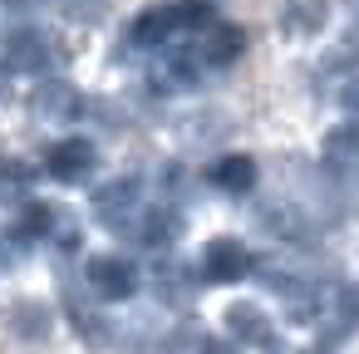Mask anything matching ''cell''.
Wrapping results in <instances>:
<instances>
[{
  "mask_svg": "<svg viewBox=\"0 0 359 354\" xmlns=\"http://www.w3.org/2000/svg\"><path fill=\"white\" fill-rule=\"evenodd\" d=\"M94 217L109 226V231H128L138 222V182L133 177H118V182H104L94 192Z\"/></svg>",
  "mask_w": 359,
  "mask_h": 354,
  "instance_id": "obj_1",
  "label": "cell"
},
{
  "mask_svg": "<svg viewBox=\"0 0 359 354\" xmlns=\"http://www.w3.org/2000/svg\"><path fill=\"white\" fill-rule=\"evenodd\" d=\"M84 285L99 295V300H128L138 290V271L123 261V256H94L84 266Z\"/></svg>",
  "mask_w": 359,
  "mask_h": 354,
  "instance_id": "obj_2",
  "label": "cell"
},
{
  "mask_svg": "<svg viewBox=\"0 0 359 354\" xmlns=\"http://www.w3.org/2000/svg\"><path fill=\"white\" fill-rule=\"evenodd\" d=\"M246 271H251V256H246L241 241H231V236L207 241V251H202V275H207L212 285H231V280H241Z\"/></svg>",
  "mask_w": 359,
  "mask_h": 354,
  "instance_id": "obj_3",
  "label": "cell"
},
{
  "mask_svg": "<svg viewBox=\"0 0 359 354\" xmlns=\"http://www.w3.org/2000/svg\"><path fill=\"white\" fill-rule=\"evenodd\" d=\"M50 60H60V50H55L50 35H40V30H11V35H6V69L35 74V69H45Z\"/></svg>",
  "mask_w": 359,
  "mask_h": 354,
  "instance_id": "obj_4",
  "label": "cell"
},
{
  "mask_svg": "<svg viewBox=\"0 0 359 354\" xmlns=\"http://www.w3.org/2000/svg\"><path fill=\"white\" fill-rule=\"evenodd\" d=\"M79 109H84V99H79L74 84H65V79H45V84H35V94H30V114H35L40 123H69Z\"/></svg>",
  "mask_w": 359,
  "mask_h": 354,
  "instance_id": "obj_5",
  "label": "cell"
},
{
  "mask_svg": "<svg viewBox=\"0 0 359 354\" xmlns=\"http://www.w3.org/2000/svg\"><path fill=\"white\" fill-rule=\"evenodd\" d=\"M45 168L55 182H84L94 172V143L89 138H65L45 153Z\"/></svg>",
  "mask_w": 359,
  "mask_h": 354,
  "instance_id": "obj_6",
  "label": "cell"
},
{
  "mask_svg": "<svg viewBox=\"0 0 359 354\" xmlns=\"http://www.w3.org/2000/svg\"><path fill=\"white\" fill-rule=\"evenodd\" d=\"M177 25H182V20H177V6H153V11H143V15L128 25L123 45H133V50H163Z\"/></svg>",
  "mask_w": 359,
  "mask_h": 354,
  "instance_id": "obj_7",
  "label": "cell"
},
{
  "mask_svg": "<svg viewBox=\"0 0 359 354\" xmlns=\"http://www.w3.org/2000/svg\"><path fill=\"white\" fill-rule=\"evenodd\" d=\"M128 231H133V241H138V246L163 251V246H172V241L182 236V217H177V212H168V207H153V212H138V222H133ZM128 231H123V236H128Z\"/></svg>",
  "mask_w": 359,
  "mask_h": 354,
  "instance_id": "obj_8",
  "label": "cell"
},
{
  "mask_svg": "<svg viewBox=\"0 0 359 354\" xmlns=\"http://www.w3.org/2000/svg\"><path fill=\"white\" fill-rule=\"evenodd\" d=\"M6 329H11L15 339L40 344V339H50V329H55V315H50L45 300H15V305L6 310Z\"/></svg>",
  "mask_w": 359,
  "mask_h": 354,
  "instance_id": "obj_9",
  "label": "cell"
},
{
  "mask_svg": "<svg viewBox=\"0 0 359 354\" xmlns=\"http://www.w3.org/2000/svg\"><path fill=\"white\" fill-rule=\"evenodd\" d=\"M325 177H334V182L359 177V133L354 128H334L325 138Z\"/></svg>",
  "mask_w": 359,
  "mask_h": 354,
  "instance_id": "obj_10",
  "label": "cell"
},
{
  "mask_svg": "<svg viewBox=\"0 0 359 354\" xmlns=\"http://www.w3.org/2000/svg\"><path fill=\"white\" fill-rule=\"evenodd\" d=\"M153 295H158L168 310H187L192 295H197V280H192L177 261H163V266L153 271Z\"/></svg>",
  "mask_w": 359,
  "mask_h": 354,
  "instance_id": "obj_11",
  "label": "cell"
},
{
  "mask_svg": "<svg viewBox=\"0 0 359 354\" xmlns=\"http://www.w3.org/2000/svg\"><path fill=\"white\" fill-rule=\"evenodd\" d=\"M65 295H69V320H74V334H79L89 349H104V344H114V325H109L99 310H89V305L79 300V290H74V285H69Z\"/></svg>",
  "mask_w": 359,
  "mask_h": 354,
  "instance_id": "obj_12",
  "label": "cell"
},
{
  "mask_svg": "<svg viewBox=\"0 0 359 354\" xmlns=\"http://www.w3.org/2000/svg\"><path fill=\"white\" fill-rule=\"evenodd\" d=\"M325 20H330L325 0H280V30L285 35H315V30H325Z\"/></svg>",
  "mask_w": 359,
  "mask_h": 354,
  "instance_id": "obj_13",
  "label": "cell"
},
{
  "mask_svg": "<svg viewBox=\"0 0 359 354\" xmlns=\"http://www.w3.org/2000/svg\"><path fill=\"white\" fill-rule=\"evenodd\" d=\"M212 182H217L222 192H231V197H246V192L256 187V163L241 158V153H226V158H217Z\"/></svg>",
  "mask_w": 359,
  "mask_h": 354,
  "instance_id": "obj_14",
  "label": "cell"
},
{
  "mask_svg": "<svg viewBox=\"0 0 359 354\" xmlns=\"http://www.w3.org/2000/svg\"><path fill=\"white\" fill-rule=\"evenodd\" d=\"M226 329H231L236 344H266L271 339V325H266V315L256 305H231L226 310Z\"/></svg>",
  "mask_w": 359,
  "mask_h": 354,
  "instance_id": "obj_15",
  "label": "cell"
},
{
  "mask_svg": "<svg viewBox=\"0 0 359 354\" xmlns=\"http://www.w3.org/2000/svg\"><path fill=\"white\" fill-rule=\"evenodd\" d=\"M226 133H231V118L217 114V109H212V114H192V118L182 123V138H187L192 148H212V143H222Z\"/></svg>",
  "mask_w": 359,
  "mask_h": 354,
  "instance_id": "obj_16",
  "label": "cell"
},
{
  "mask_svg": "<svg viewBox=\"0 0 359 354\" xmlns=\"http://www.w3.org/2000/svg\"><path fill=\"white\" fill-rule=\"evenodd\" d=\"M241 50H246V30H236V25H217V30L207 35V45H202V60H207V64H231Z\"/></svg>",
  "mask_w": 359,
  "mask_h": 354,
  "instance_id": "obj_17",
  "label": "cell"
},
{
  "mask_svg": "<svg viewBox=\"0 0 359 354\" xmlns=\"http://www.w3.org/2000/svg\"><path fill=\"white\" fill-rule=\"evenodd\" d=\"M30 197V168L0 158V207H20Z\"/></svg>",
  "mask_w": 359,
  "mask_h": 354,
  "instance_id": "obj_18",
  "label": "cell"
},
{
  "mask_svg": "<svg viewBox=\"0 0 359 354\" xmlns=\"http://www.w3.org/2000/svg\"><path fill=\"white\" fill-rule=\"evenodd\" d=\"M60 11H65V20H74V25H99V20L109 15V0H60Z\"/></svg>",
  "mask_w": 359,
  "mask_h": 354,
  "instance_id": "obj_19",
  "label": "cell"
},
{
  "mask_svg": "<svg viewBox=\"0 0 359 354\" xmlns=\"http://www.w3.org/2000/svg\"><path fill=\"white\" fill-rule=\"evenodd\" d=\"M217 11V0H177V20L182 25H207Z\"/></svg>",
  "mask_w": 359,
  "mask_h": 354,
  "instance_id": "obj_20",
  "label": "cell"
},
{
  "mask_svg": "<svg viewBox=\"0 0 359 354\" xmlns=\"http://www.w3.org/2000/svg\"><path fill=\"white\" fill-rule=\"evenodd\" d=\"M89 114H94V118H104V128H109V133H118V128L128 123L123 104H109V99H94V104H89Z\"/></svg>",
  "mask_w": 359,
  "mask_h": 354,
  "instance_id": "obj_21",
  "label": "cell"
},
{
  "mask_svg": "<svg viewBox=\"0 0 359 354\" xmlns=\"http://www.w3.org/2000/svg\"><path fill=\"white\" fill-rule=\"evenodd\" d=\"M197 354H236V344H226V339H197Z\"/></svg>",
  "mask_w": 359,
  "mask_h": 354,
  "instance_id": "obj_22",
  "label": "cell"
},
{
  "mask_svg": "<svg viewBox=\"0 0 359 354\" xmlns=\"http://www.w3.org/2000/svg\"><path fill=\"white\" fill-rule=\"evenodd\" d=\"M339 99H344V104H349V114H354V118H359V79H349V84H344V94H339Z\"/></svg>",
  "mask_w": 359,
  "mask_h": 354,
  "instance_id": "obj_23",
  "label": "cell"
},
{
  "mask_svg": "<svg viewBox=\"0 0 359 354\" xmlns=\"http://www.w3.org/2000/svg\"><path fill=\"white\" fill-rule=\"evenodd\" d=\"M266 354H295V349H290V344H271V339H266Z\"/></svg>",
  "mask_w": 359,
  "mask_h": 354,
  "instance_id": "obj_24",
  "label": "cell"
},
{
  "mask_svg": "<svg viewBox=\"0 0 359 354\" xmlns=\"http://www.w3.org/2000/svg\"><path fill=\"white\" fill-rule=\"evenodd\" d=\"M6 79H11V74H6V64H0V99H6Z\"/></svg>",
  "mask_w": 359,
  "mask_h": 354,
  "instance_id": "obj_25",
  "label": "cell"
}]
</instances>
